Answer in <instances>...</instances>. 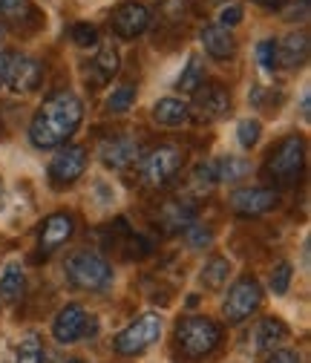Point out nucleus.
<instances>
[{"instance_id": "obj_1", "label": "nucleus", "mask_w": 311, "mask_h": 363, "mask_svg": "<svg viewBox=\"0 0 311 363\" xmlns=\"http://www.w3.org/2000/svg\"><path fill=\"white\" fill-rule=\"evenodd\" d=\"M81 121H84V101L72 89H58V93L43 99V104L38 107L29 124V142L38 150L64 147L81 127Z\"/></svg>"}, {"instance_id": "obj_2", "label": "nucleus", "mask_w": 311, "mask_h": 363, "mask_svg": "<svg viewBox=\"0 0 311 363\" xmlns=\"http://www.w3.org/2000/svg\"><path fill=\"white\" fill-rule=\"evenodd\" d=\"M219 340H222V329L210 317H202V314H191L176 326V343H179V349L188 360L208 357L219 346Z\"/></svg>"}, {"instance_id": "obj_3", "label": "nucleus", "mask_w": 311, "mask_h": 363, "mask_svg": "<svg viewBox=\"0 0 311 363\" xmlns=\"http://www.w3.org/2000/svg\"><path fill=\"white\" fill-rule=\"evenodd\" d=\"M67 280L81 291H101L113 283L110 262L96 251H78L64 262Z\"/></svg>"}, {"instance_id": "obj_4", "label": "nucleus", "mask_w": 311, "mask_h": 363, "mask_svg": "<svg viewBox=\"0 0 311 363\" xmlns=\"http://www.w3.org/2000/svg\"><path fill=\"white\" fill-rule=\"evenodd\" d=\"M182 150L176 145H159L147 156H142V182L147 188H164L182 170Z\"/></svg>"}, {"instance_id": "obj_5", "label": "nucleus", "mask_w": 311, "mask_h": 363, "mask_svg": "<svg viewBox=\"0 0 311 363\" xmlns=\"http://www.w3.org/2000/svg\"><path fill=\"white\" fill-rule=\"evenodd\" d=\"M302 164H305V139L302 135H285V139L268 153V173L283 182V185H291L297 182V176L302 173Z\"/></svg>"}, {"instance_id": "obj_6", "label": "nucleus", "mask_w": 311, "mask_h": 363, "mask_svg": "<svg viewBox=\"0 0 311 363\" xmlns=\"http://www.w3.org/2000/svg\"><path fill=\"white\" fill-rule=\"evenodd\" d=\"M162 337V317L159 314H142L136 317L124 332L115 335V352L118 354H142Z\"/></svg>"}, {"instance_id": "obj_7", "label": "nucleus", "mask_w": 311, "mask_h": 363, "mask_svg": "<svg viewBox=\"0 0 311 363\" xmlns=\"http://www.w3.org/2000/svg\"><path fill=\"white\" fill-rule=\"evenodd\" d=\"M262 303V286L254 277H242L237 280L222 303V314H225L228 323H242L245 317H251Z\"/></svg>"}, {"instance_id": "obj_8", "label": "nucleus", "mask_w": 311, "mask_h": 363, "mask_svg": "<svg viewBox=\"0 0 311 363\" xmlns=\"http://www.w3.org/2000/svg\"><path fill=\"white\" fill-rule=\"evenodd\" d=\"M231 110V96L222 84H202L193 93V104L188 107L196 124H213Z\"/></svg>"}, {"instance_id": "obj_9", "label": "nucleus", "mask_w": 311, "mask_h": 363, "mask_svg": "<svg viewBox=\"0 0 311 363\" xmlns=\"http://www.w3.org/2000/svg\"><path fill=\"white\" fill-rule=\"evenodd\" d=\"M110 26H113V32L118 38L132 40V38H139L150 26V9L145 4H139V0H124V4H118L113 9Z\"/></svg>"}, {"instance_id": "obj_10", "label": "nucleus", "mask_w": 311, "mask_h": 363, "mask_svg": "<svg viewBox=\"0 0 311 363\" xmlns=\"http://www.w3.org/2000/svg\"><path fill=\"white\" fill-rule=\"evenodd\" d=\"M84 170H86V150L81 145L58 147V153L50 162V179H52V185H58V188L78 182L84 176Z\"/></svg>"}, {"instance_id": "obj_11", "label": "nucleus", "mask_w": 311, "mask_h": 363, "mask_svg": "<svg viewBox=\"0 0 311 363\" xmlns=\"http://www.w3.org/2000/svg\"><path fill=\"white\" fill-rule=\"evenodd\" d=\"M43 81V64L32 55H18L12 52L9 55V69H6V84L15 89L18 96H26V93H35Z\"/></svg>"}, {"instance_id": "obj_12", "label": "nucleus", "mask_w": 311, "mask_h": 363, "mask_svg": "<svg viewBox=\"0 0 311 363\" xmlns=\"http://www.w3.org/2000/svg\"><path fill=\"white\" fill-rule=\"evenodd\" d=\"M98 156L101 162L110 167V170H124L130 167L132 162L142 159V145L132 139V135H113V139H104L101 147H98Z\"/></svg>"}, {"instance_id": "obj_13", "label": "nucleus", "mask_w": 311, "mask_h": 363, "mask_svg": "<svg viewBox=\"0 0 311 363\" xmlns=\"http://www.w3.org/2000/svg\"><path fill=\"white\" fill-rule=\"evenodd\" d=\"M280 194L271 188H239L231 194V208L239 216H259V213H268L271 208H277Z\"/></svg>"}, {"instance_id": "obj_14", "label": "nucleus", "mask_w": 311, "mask_h": 363, "mask_svg": "<svg viewBox=\"0 0 311 363\" xmlns=\"http://www.w3.org/2000/svg\"><path fill=\"white\" fill-rule=\"evenodd\" d=\"M86 323H90V317H86L84 306L69 303V306H64V308L58 311L55 323H52V335H55L58 343L69 346V343H78V340L86 335Z\"/></svg>"}, {"instance_id": "obj_15", "label": "nucleus", "mask_w": 311, "mask_h": 363, "mask_svg": "<svg viewBox=\"0 0 311 363\" xmlns=\"http://www.w3.org/2000/svg\"><path fill=\"white\" fill-rule=\"evenodd\" d=\"M75 234V219L69 213H52L43 219L40 225V234H38V245L43 254H52L58 251L69 237Z\"/></svg>"}, {"instance_id": "obj_16", "label": "nucleus", "mask_w": 311, "mask_h": 363, "mask_svg": "<svg viewBox=\"0 0 311 363\" xmlns=\"http://www.w3.org/2000/svg\"><path fill=\"white\" fill-rule=\"evenodd\" d=\"M159 222L167 234H182L188 225L196 222V205L193 202H182V199H173L164 202L159 211Z\"/></svg>"}, {"instance_id": "obj_17", "label": "nucleus", "mask_w": 311, "mask_h": 363, "mask_svg": "<svg viewBox=\"0 0 311 363\" xmlns=\"http://www.w3.org/2000/svg\"><path fill=\"white\" fill-rule=\"evenodd\" d=\"M199 38H202L205 52L210 58H216V61H228V58L237 55V40H234L231 29H222V26L213 23V26H205Z\"/></svg>"}, {"instance_id": "obj_18", "label": "nucleus", "mask_w": 311, "mask_h": 363, "mask_svg": "<svg viewBox=\"0 0 311 363\" xmlns=\"http://www.w3.org/2000/svg\"><path fill=\"white\" fill-rule=\"evenodd\" d=\"M308 61V35L305 32H291L277 43V64L297 69Z\"/></svg>"}, {"instance_id": "obj_19", "label": "nucleus", "mask_w": 311, "mask_h": 363, "mask_svg": "<svg viewBox=\"0 0 311 363\" xmlns=\"http://www.w3.org/2000/svg\"><path fill=\"white\" fill-rule=\"evenodd\" d=\"M283 340H288V326L280 317H262L254 329V349L256 352H274Z\"/></svg>"}, {"instance_id": "obj_20", "label": "nucleus", "mask_w": 311, "mask_h": 363, "mask_svg": "<svg viewBox=\"0 0 311 363\" xmlns=\"http://www.w3.org/2000/svg\"><path fill=\"white\" fill-rule=\"evenodd\" d=\"M191 118L188 113V104L179 101V99H159L153 104V121L162 124V127H179Z\"/></svg>"}, {"instance_id": "obj_21", "label": "nucleus", "mask_w": 311, "mask_h": 363, "mask_svg": "<svg viewBox=\"0 0 311 363\" xmlns=\"http://www.w3.org/2000/svg\"><path fill=\"white\" fill-rule=\"evenodd\" d=\"M118 64H121L118 50L113 47V43H101V47H98V55H96L93 64H90V69L96 72V84H107V81L118 72Z\"/></svg>"}, {"instance_id": "obj_22", "label": "nucleus", "mask_w": 311, "mask_h": 363, "mask_svg": "<svg viewBox=\"0 0 311 363\" xmlns=\"http://www.w3.org/2000/svg\"><path fill=\"white\" fill-rule=\"evenodd\" d=\"M228 274H231V262L225 257H213V259L205 262L202 274H199V283L205 289H210V291H219L222 286L228 283Z\"/></svg>"}, {"instance_id": "obj_23", "label": "nucleus", "mask_w": 311, "mask_h": 363, "mask_svg": "<svg viewBox=\"0 0 311 363\" xmlns=\"http://www.w3.org/2000/svg\"><path fill=\"white\" fill-rule=\"evenodd\" d=\"M26 289V277H23V268L18 262H9L0 274V300H18Z\"/></svg>"}, {"instance_id": "obj_24", "label": "nucleus", "mask_w": 311, "mask_h": 363, "mask_svg": "<svg viewBox=\"0 0 311 363\" xmlns=\"http://www.w3.org/2000/svg\"><path fill=\"white\" fill-rule=\"evenodd\" d=\"M213 170H216V182H237L251 173V162L242 156H225L213 162Z\"/></svg>"}, {"instance_id": "obj_25", "label": "nucleus", "mask_w": 311, "mask_h": 363, "mask_svg": "<svg viewBox=\"0 0 311 363\" xmlns=\"http://www.w3.org/2000/svg\"><path fill=\"white\" fill-rule=\"evenodd\" d=\"M202 84H205L202 58H199V55H191L188 64H185V69H182V75H179V81H176V89H179V93H191V96H193Z\"/></svg>"}, {"instance_id": "obj_26", "label": "nucleus", "mask_w": 311, "mask_h": 363, "mask_svg": "<svg viewBox=\"0 0 311 363\" xmlns=\"http://www.w3.org/2000/svg\"><path fill=\"white\" fill-rule=\"evenodd\" d=\"M132 101H136V84L132 81H124L118 84L110 99H107V113H127L132 107Z\"/></svg>"}, {"instance_id": "obj_27", "label": "nucleus", "mask_w": 311, "mask_h": 363, "mask_svg": "<svg viewBox=\"0 0 311 363\" xmlns=\"http://www.w3.org/2000/svg\"><path fill=\"white\" fill-rule=\"evenodd\" d=\"M43 343L38 335H26L21 343H18V352H15V363H43Z\"/></svg>"}, {"instance_id": "obj_28", "label": "nucleus", "mask_w": 311, "mask_h": 363, "mask_svg": "<svg viewBox=\"0 0 311 363\" xmlns=\"http://www.w3.org/2000/svg\"><path fill=\"white\" fill-rule=\"evenodd\" d=\"M259 133H262V124H259L256 118H242V121L237 124V142H239L245 150H251V147H256V142H259Z\"/></svg>"}, {"instance_id": "obj_29", "label": "nucleus", "mask_w": 311, "mask_h": 363, "mask_svg": "<svg viewBox=\"0 0 311 363\" xmlns=\"http://www.w3.org/2000/svg\"><path fill=\"white\" fill-rule=\"evenodd\" d=\"M256 61L265 72H274L280 64H277V40L274 38H262L256 43Z\"/></svg>"}, {"instance_id": "obj_30", "label": "nucleus", "mask_w": 311, "mask_h": 363, "mask_svg": "<svg viewBox=\"0 0 311 363\" xmlns=\"http://www.w3.org/2000/svg\"><path fill=\"white\" fill-rule=\"evenodd\" d=\"M242 18H245V12H242L239 4H225V6L216 12V26H222V29H234V26L242 23Z\"/></svg>"}, {"instance_id": "obj_31", "label": "nucleus", "mask_w": 311, "mask_h": 363, "mask_svg": "<svg viewBox=\"0 0 311 363\" xmlns=\"http://www.w3.org/2000/svg\"><path fill=\"white\" fill-rule=\"evenodd\" d=\"M185 234H188V242H191V248H196V251L213 242V231L208 228V225H202V222H193V225H188V228H185Z\"/></svg>"}, {"instance_id": "obj_32", "label": "nucleus", "mask_w": 311, "mask_h": 363, "mask_svg": "<svg viewBox=\"0 0 311 363\" xmlns=\"http://www.w3.org/2000/svg\"><path fill=\"white\" fill-rule=\"evenodd\" d=\"M72 40L78 43V47H98V29L93 23H75L72 26Z\"/></svg>"}, {"instance_id": "obj_33", "label": "nucleus", "mask_w": 311, "mask_h": 363, "mask_svg": "<svg viewBox=\"0 0 311 363\" xmlns=\"http://www.w3.org/2000/svg\"><path fill=\"white\" fill-rule=\"evenodd\" d=\"M291 286V262H280L274 271H271V291L277 297H283Z\"/></svg>"}, {"instance_id": "obj_34", "label": "nucleus", "mask_w": 311, "mask_h": 363, "mask_svg": "<svg viewBox=\"0 0 311 363\" xmlns=\"http://www.w3.org/2000/svg\"><path fill=\"white\" fill-rule=\"evenodd\" d=\"M26 12H29V0H0V15L9 21H15Z\"/></svg>"}, {"instance_id": "obj_35", "label": "nucleus", "mask_w": 311, "mask_h": 363, "mask_svg": "<svg viewBox=\"0 0 311 363\" xmlns=\"http://www.w3.org/2000/svg\"><path fill=\"white\" fill-rule=\"evenodd\" d=\"M265 363H300V354L291 349H277V352H271V357Z\"/></svg>"}, {"instance_id": "obj_36", "label": "nucleus", "mask_w": 311, "mask_h": 363, "mask_svg": "<svg viewBox=\"0 0 311 363\" xmlns=\"http://www.w3.org/2000/svg\"><path fill=\"white\" fill-rule=\"evenodd\" d=\"M9 55H12V52H0V84H6V69H9Z\"/></svg>"}, {"instance_id": "obj_37", "label": "nucleus", "mask_w": 311, "mask_h": 363, "mask_svg": "<svg viewBox=\"0 0 311 363\" xmlns=\"http://www.w3.org/2000/svg\"><path fill=\"white\" fill-rule=\"evenodd\" d=\"M311 96H308V89H305V93H302V99H300V113H302V118L308 121V116H311Z\"/></svg>"}, {"instance_id": "obj_38", "label": "nucleus", "mask_w": 311, "mask_h": 363, "mask_svg": "<svg viewBox=\"0 0 311 363\" xmlns=\"http://www.w3.org/2000/svg\"><path fill=\"white\" fill-rule=\"evenodd\" d=\"M256 4L265 9H277V6H283V0H256Z\"/></svg>"}, {"instance_id": "obj_39", "label": "nucleus", "mask_w": 311, "mask_h": 363, "mask_svg": "<svg viewBox=\"0 0 311 363\" xmlns=\"http://www.w3.org/2000/svg\"><path fill=\"white\" fill-rule=\"evenodd\" d=\"M67 363H86L84 357H72V360H67Z\"/></svg>"}]
</instances>
